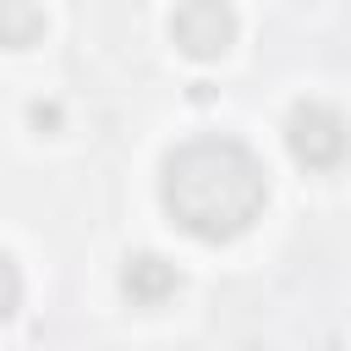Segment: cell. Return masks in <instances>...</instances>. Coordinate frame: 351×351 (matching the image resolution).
<instances>
[{
  "label": "cell",
  "instance_id": "3957f363",
  "mask_svg": "<svg viewBox=\"0 0 351 351\" xmlns=\"http://www.w3.org/2000/svg\"><path fill=\"white\" fill-rule=\"evenodd\" d=\"M170 38L181 44V55L214 60V55H225L230 38H236V11H230L225 0H192V5H181V11L170 16Z\"/></svg>",
  "mask_w": 351,
  "mask_h": 351
},
{
  "label": "cell",
  "instance_id": "277c9868",
  "mask_svg": "<svg viewBox=\"0 0 351 351\" xmlns=\"http://www.w3.org/2000/svg\"><path fill=\"white\" fill-rule=\"evenodd\" d=\"M121 291H126L132 307H159V302H170L181 291V269L170 258H159V252H132L121 263Z\"/></svg>",
  "mask_w": 351,
  "mask_h": 351
},
{
  "label": "cell",
  "instance_id": "7a4b0ae2",
  "mask_svg": "<svg viewBox=\"0 0 351 351\" xmlns=\"http://www.w3.org/2000/svg\"><path fill=\"white\" fill-rule=\"evenodd\" d=\"M285 154L302 165V170H335L346 154H351V126L335 104H318V99H302L291 104L285 115Z\"/></svg>",
  "mask_w": 351,
  "mask_h": 351
},
{
  "label": "cell",
  "instance_id": "8992f818",
  "mask_svg": "<svg viewBox=\"0 0 351 351\" xmlns=\"http://www.w3.org/2000/svg\"><path fill=\"white\" fill-rule=\"evenodd\" d=\"M0 274H5V318H16V307H22V274H16V258H0Z\"/></svg>",
  "mask_w": 351,
  "mask_h": 351
},
{
  "label": "cell",
  "instance_id": "6da1fadb",
  "mask_svg": "<svg viewBox=\"0 0 351 351\" xmlns=\"http://www.w3.org/2000/svg\"><path fill=\"white\" fill-rule=\"evenodd\" d=\"M159 203H165V214L186 236H197V241H230V236H241L263 214V203H269V170H263V159L241 137L208 132V137L181 143L165 159Z\"/></svg>",
  "mask_w": 351,
  "mask_h": 351
},
{
  "label": "cell",
  "instance_id": "52a82bcc",
  "mask_svg": "<svg viewBox=\"0 0 351 351\" xmlns=\"http://www.w3.org/2000/svg\"><path fill=\"white\" fill-rule=\"evenodd\" d=\"M27 121H33L38 132H55V126H60V104H44V99H38V104H27Z\"/></svg>",
  "mask_w": 351,
  "mask_h": 351
},
{
  "label": "cell",
  "instance_id": "5b68a950",
  "mask_svg": "<svg viewBox=\"0 0 351 351\" xmlns=\"http://www.w3.org/2000/svg\"><path fill=\"white\" fill-rule=\"evenodd\" d=\"M44 33V11H33V5H22V0H11V5H0V38L11 44V49H22V44H33Z\"/></svg>",
  "mask_w": 351,
  "mask_h": 351
}]
</instances>
